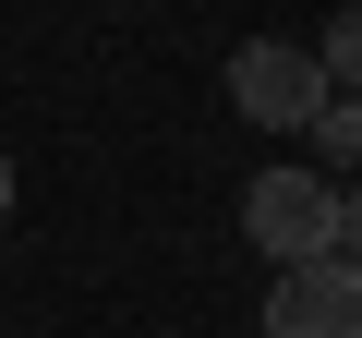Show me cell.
I'll return each instance as SVG.
<instances>
[{
    "label": "cell",
    "instance_id": "obj_1",
    "mask_svg": "<svg viewBox=\"0 0 362 338\" xmlns=\"http://www.w3.org/2000/svg\"><path fill=\"white\" fill-rule=\"evenodd\" d=\"M242 242L266 266L338 254V182H314V169H254V182H242Z\"/></svg>",
    "mask_w": 362,
    "mask_h": 338
},
{
    "label": "cell",
    "instance_id": "obj_2",
    "mask_svg": "<svg viewBox=\"0 0 362 338\" xmlns=\"http://www.w3.org/2000/svg\"><path fill=\"white\" fill-rule=\"evenodd\" d=\"M230 97H242L254 133H314L326 73H314V49H290V37H242V49H230Z\"/></svg>",
    "mask_w": 362,
    "mask_h": 338
},
{
    "label": "cell",
    "instance_id": "obj_3",
    "mask_svg": "<svg viewBox=\"0 0 362 338\" xmlns=\"http://www.w3.org/2000/svg\"><path fill=\"white\" fill-rule=\"evenodd\" d=\"M266 338H362V266H350V254L278 266V290H266Z\"/></svg>",
    "mask_w": 362,
    "mask_h": 338
},
{
    "label": "cell",
    "instance_id": "obj_4",
    "mask_svg": "<svg viewBox=\"0 0 362 338\" xmlns=\"http://www.w3.org/2000/svg\"><path fill=\"white\" fill-rule=\"evenodd\" d=\"M314 73H326V97H362V0L326 25V49H314Z\"/></svg>",
    "mask_w": 362,
    "mask_h": 338
},
{
    "label": "cell",
    "instance_id": "obj_5",
    "mask_svg": "<svg viewBox=\"0 0 362 338\" xmlns=\"http://www.w3.org/2000/svg\"><path fill=\"white\" fill-rule=\"evenodd\" d=\"M314 145H326V157H362V97H326V109H314Z\"/></svg>",
    "mask_w": 362,
    "mask_h": 338
},
{
    "label": "cell",
    "instance_id": "obj_6",
    "mask_svg": "<svg viewBox=\"0 0 362 338\" xmlns=\"http://www.w3.org/2000/svg\"><path fill=\"white\" fill-rule=\"evenodd\" d=\"M338 254L362 266V194H338Z\"/></svg>",
    "mask_w": 362,
    "mask_h": 338
},
{
    "label": "cell",
    "instance_id": "obj_7",
    "mask_svg": "<svg viewBox=\"0 0 362 338\" xmlns=\"http://www.w3.org/2000/svg\"><path fill=\"white\" fill-rule=\"evenodd\" d=\"M0 218H13V157H0Z\"/></svg>",
    "mask_w": 362,
    "mask_h": 338
}]
</instances>
